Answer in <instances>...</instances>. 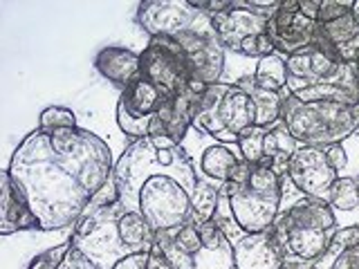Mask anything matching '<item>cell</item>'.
<instances>
[{"instance_id":"cell-25","label":"cell","mask_w":359,"mask_h":269,"mask_svg":"<svg viewBox=\"0 0 359 269\" xmlns=\"http://www.w3.org/2000/svg\"><path fill=\"white\" fill-rule=\"evenodd\" d=\"M220 188L211 182H205V179H198L196 193H194V202H191V222H211L216 218V211L220 205Z\"/></svg>"},{"instance_id":"cell-30","label":"cell","mask_w":359,"mask_h":269,"mask_svg":"<svg viewBox=\"0 0 359 269\" xmlns=\"http://www.w3.org/2000/svg\"><path fill=\"white\" fill-rule=\"evenodd\" d=\"M353 5H355V0H321L317 25H328V22L339 20L353 9Z\"/></svg>"},{"instance_id":"cell-33","label":"cell","mask_w":359,"mask_h":269,"mask_svg":"<svg viewBox=\"0 0 359 269\" xmlns=\"http://www.w3.org/2000/svg\"><path fill=\"white\" fill-rule=\"evenodd\" d=\"M325 157H328L330 166L334 168L337 173L341 175V171L348 166V153L344 149V144H330V146H323Z\"/></svg>"},{"instance_id":"cell-10","label":"cell","mask_w":359,"mask_h":269,"mask_svg":"<svg viewBox=\"0 0 359 269\" xmlns=\"http://www.w3.org/2000/svg\"><path fill=\"white\" fill-rule=\"evenodd\" d=\"M222 48L238 52L250 59H265L274 52V43L267 34L269 18L245 7V0H233L229 9L211 16Z\"/></svg>"},{"instance_id":"cell-14","label":"cell","mask_w":359,"mask_h":269,"mask_svg":"<svg viewBox=\"0 0 359 269\" xmlns=\"http://www.w3.org/2000/svg\"><path fill=\"white\" fill-rule=\"evenodd\" d=\"M287 177L301 195L328 202L330 191L341 175L330 166L323 149H319V146H299V151L290 160Z\"/></svg>"},{"instance_id":"cell-6","label":"cell","mask_w":359,"mask_h":269,"mask_svg":"<svg viewBox=\"0 0 359 269\" xmlns=\"http://www.w3.org/2000/svg\"><path fill=\"white\" fill-rule=\"evenodd\" d=\"M233 222L243 233H263L272 229L280 205L283 182L272 168L243 162L227 184L220 188Z\"/></svg>"},{"instance_id":"cell-27","label":"cell","mask_w":359,"mask_h":269,"mask_svg":"<svg viewBox=\"0 0 359 269\" xmlns=\"http://www.w3.org/2000/svg\"><path fill=\"white\" fill-rule=\"evenodd\" d=\"M265 130L267 128H261V126H252L247 128L236 146L241 149L243 153V160L250 162V164H261L263 162V139H265Z\"/></svg>"},{"instance_id":"cell-7","label":"cell","mask_w":359,"mask_h":269,"mask_svg":"<svg viewBox=\"0 0 359 269\" xmlns=\"http://www.w3.org/2000/svg\"><path fill=\"white\" fill-rule=\"evenodd\" d=\"M280 121L301 146L344 144L359 132V108L332 101H301L285 88Z\"/></svg>"},{"instance_id":"cell-18","label":"cell","mask_w":359,"mask_h":269,"mask_svg":"<svg viewBox=\"0 0 359 269\" xmlns=\"http://www.w3.org/2000/svg\"><path fill=\"white\" fill-rule=\"evenodd\" d=\"M200 92L187 90L173 99H166L160 106V110L153 115L151 121V134L149 137H171L175 144L182 146L187 134L194 128V119L200 106Z\"/></svg>"},{"instance_id":"cell-29","label":"cell","mask_w":359,"mask_h":269,"mask_svg":"<svg viewBox=\"0 0 359 269\" xmlns=\"http://www.w3.org/2000/svg\"><path fill=\"white\" fill-rule=\"evenodd\" d=\"M72 249V242H63V244H56L52 249L39 254L34 261L29 263V269H59L65 261V256L70 254Z\"/></svg>"},{"instance_id":"cell-1","label":"cell","mask_w":359,"mask_h":269,"mask_svg":"<svg viewBox=\"0 0 359 269\" xmlns=\"http://www.w3.org/2000/svg\"><path fill=\"white\" fill-rule=\"evenodd\" d=\"M7 171L43 231L74 227L115 173L110 146L83 128L32 130L11 155Z\"/></svg>"},{"instance_id":"cell-37","label":"cell","mask_w":359,"mask_h":269,"mask_svg":"<svg viewBox=\"0 0 359 269\" xmlns=\"http://www.w3.org/2000/svg\"><path fill=\"white\" fill-rule=\"evenodd\" d=\"M146 269H173V267L168 265V261L162 256V251L155 247V249L151 251V258H149V265H146Z\"/></svg>"},{"instance_id":"cell-15","label":"cell","mask_w":359,"mask_h":269,"mask_svg":"<svg viewBox=\"0 0 359 269\" xmlns=\"http://www.w3.org/2000/svg\"><path fill=\"white\" fill-rule=\"evenodd\" d=\"M164 101L166 99L160 95V90L144 78L130 83L117 101V123L121 132L133 137V142L149 137L153 115Z\"/></svg>"},{"instance_id":"cell-23","label":"cell","mask_w":359,"mask_h":269,"mask_svg":"<svg viewBox=\"0 0 359 269\" xmlns=\"http://www.w3.org/2000/svg\"><path fill=\"white\" fill-rule=\"evenodd\" d=\"M233 83L241 85L252 99L254 112H256L254 126L269 128V126H274V123L280 121V110H283L285 90H283V92H272V90H265V88H261L254 81V74L252 76H243V78H238V81H233Z\"/></svg>"},{"instance_id":"cell-38","label":"cell","mask_w":359,"mask_h":269,"mask_svg":"<svg viewBox=\"0 0 359 269\" xmlns=\"http://www.w3.org/2000/svg\"><path fill=\"white\" fill-rule=\"evenodd\" d=\"M151 142H153V146L157 151H168V149H175V146H180L171 137H151Z\"/></svg>"},{"instance_id":"cell-39","label":"cell","mask_w":359,"mask_h":269,"mask_svg":"<svg viewBox=\"0 0 359 269\" xmlns=\"http://www.w3.org/2000/svg\"><path fill=\"white\" fill-rule=\"evenodd\" d=\"M314 263H306V261H283V269H312Z\"/></svg>"},{"instance_id":"cell-22","label":"cell","mask_w":359,"mask_h":269,"mask_svg":"<svg viewBox=\"0 0 359 269\" xmlns=\"http://www.w3.org/2000/svg\"><path fill=\"white\" fill-rule=\"evenodd\" d=\"M297 151H299V142L292 137L290 130L283 126V121H278V123H274V126H269L265 130L261 166L272 168L278 177H285L290 160L294 157Z\"/></svg>"},{"instance_id":"cell-2","label":"cell","mask_w":359,"mask_h":269,"mask_svg":"<svg viewBox=\"0 0 359 269\" xmlns=\"http://www.w3.org/2000/svg\"><path fill=\"white\" fill-rule=\"evenodd\" d=\"M112 177L121 205L140 213L155 233L191 220L198 171L184 146L157 151L151 137L135 139L117 160Z\"/></svg>"},{"instance_id":"cell-34","label":"cell","mask_w":359,"mask_h":269,"mask_svg":"<svg viewBox=\"0 0 359 269\" xmlns=\"http://www.w3.org/2000/svg\"><path fill=\"white\" fill-rule=\"evenodd\" d=\"M330 269H359V247H353V249H346L339 256H334Z\"/></svg>"},{"instance_id":"cell-5","label":"cell","mask_w":359,"mask_h":269,"mask_svg":"<svg viewBox=\"0 0 359 269\" xmlns=\"http://www.w3.org/2000/svg\"><path fill=\"white\" fill-rule=\"evenodd\" d=\"M339 224L332 207L323 200L301 195L278 213L269 233L274 235L285 261L317 263L328 254Z\"/></svg>"},{"instance_id":"cell-3","label":"cell","mask_w":359,"mask_h":269,"mask_svg":"<svg viewBox=\"0 0 359 269\" xmlns=\"http://www.w3.org/2000/svg\"><path fill=\"white\" fill-rule=\"evenodd\" d=\"M155 235L140 213L128 211L117 200L99 211L81 213L70 242L101 269H112L121 258L153 251Z\"/></svg>"},{"instance_id":"cell-36","label":"cell","mask_w":359,"mask_h":269,"mask_svg":"<svg viewBox=\"0 0 359 269\" xmlns=\"http://www.w3.org/2000/svg\"><path fill=\"white\" fill-rule=\"evenodd\" d=\"M319 7H321V0H299V11L308 20H314L317 22V16H319Z\"/></svg>"},{"instance_id":"cell-24","label":"cell","mask_w":359,"mask_h":269,"mask_svg":"<svg viewBox=\"0 0 359 269\" xmlns=\"http://www.w3.org/2000/svg\"><path fill=\"white\" fill-rule=\"evenodd\" d=\"M254 81L272 92H283L287 88V67H285V56L280 54H269L265 59L256 63L254 70Z\"/></svg>"},{"instance_id":"cell-26","label":"cell","mask_w":359,"mask_h":269,"mask_svg":"<svg viewBox=\"0 0 359 269\" xmlns=\"http://www.w3.org/2000/svg\"><path fill=\"white\" fill-rule=\"evenodd\" d=\"M328 205L332 211L353 213L359 209V179L357 177H339L330 191Z\"/></svg>"},{"instance_id":"cell-13","label":"cell","mask_w":359,"mask_h":269,"mask_svg":"<svg viewBox=\"0 0 359 269\" xmlns=\"http://www.w3.org/2000/svg\"><path fill=\"white\" fill-rule=\"evenodd\" d=\"M184 142L196 144V151L187 149L189 157L194 160V166L198 171V179H205L216 186H224L238 171V166L245 162L243 153L236 144H222L207 137L198 130L191 128Z\"/></svg>"},{"instance_id":"cell-35","label":"cell","mask_w":359,"mask_h":269,"mask_svg":"<svg viewBox=\"0 0 359 269\" xmlns=\"http://www.w3.org/2000/svg\"><path fill=\"white\" fill-rule=\"evenodd\" d=\"M149 258H151V251L133 254V256L121 258V261L112 269H146V265H149Z\"/></svg>"},{"instance_id":"cell-9","label":"cell","mask_w":359,"mask_h":269,"mask_svg":"<svg viewBox=\"0 0 359 269\" xmlns=\"http://www.w3.org/2000/svg\"><path fill=\"white\" fill-rule=\"evenodd\" d=\"M256 123V112L250 95L236 83H213L200 97L194 119V130L207 137L236 144L241 134Z\"/></svg>"},{"instance_id":"cell-21","label":"cell","mask_w":359,"mask_h":269,"mask_svg":"<svg viewBox=\"0 0 359 269\" xmlns=\"http://www.w3.org/2000/svg\"><path fill=\"white\" fill-rule=\"evenodd\" d=\"M95 67L101 76L123 90L142 78L140 54L128 48H117V45H110V48L101 50L95 56Z\"/></svg>"},{"instance_id":"cell-8","label":"cell","mask_w":359,"mask_h":269,"mask_svg":"<svg viewBox=\"0 0 359 269\" xmlns=\"http://www.w3.org/2000/svg\"><path fill=\"white\" fill-rule=\"evenodd\" d=\"M155 247L173 269H236L233 242L213 220L160 231Z\"/></svg>"},{"instance_id":"cell-11","label":"cell","mask_w":359,"mask_h":269,"mask_svg":"<svg viewBox=\"0 0 359 269\" xmlns=\"http://www.w3.org/2000/svg\"><path fill=\"white\" fill-rule=\"evenodd\" d=\"M142 78L153 83L164 99H173L189 90L194 74L187 56L173 36H155L140 54Z\"/></svg>"},{"instance_id":"cell-20","label":"cell","mask_w":359,"mask_h":269,"mask_svg":"<svg viewBox=\"0 0 359 269\" xmlns=\"http://www.w3.org/2000/svg\"><path fill=\"white\" fill-rule=\"evenodd\" d=\"M22 229H41V222L16 188L9 171H3L0 173V233L11 235Z\"/></svg>"},{"instance_id":"cell-12","label":"cell","mask_w":359,"mask_h":269,"mask_svg":"<svg viewBox=\"0 0 359 269\" xmlns=\"http://www.w3.org/2000/svg\"><path fill=\"white\" fill-rule=\"evenodd\" d=\"M180 48H182L187 63L194 74V81L213 85L220 83L224 72V48L213 29L211 16L202 11V16L196 20V25L173 36Z\"/></svg>"},{"instance_id":"cell-17","label":"cell","mask_w":359,"mask_h":269,"mask_svg":"<svg viewBox=\"0 0 359 269\" xmlns=\"http://www.w3.org/2000/svg\"><path fill=\"white\" fill-rule=\"evenodd\" d=\"M317 22L308 20L299 11V0H280L276 14L269 18L267 34L274 43V52L280 56H292L306 50L314 41Z\"/></svg>"},{"instance_id":"cell-32","label":"cell","mask_w":359,"mask_h":269,"mask_svg":"<svg viewBox=\"0 0 359 269\" xmlns=\"http://www.w3.org/2000/svg\"><path fill=\"white\" fill-rule=\"evenodd\" d=\"M59 269H101V267L90 261L83 251H79L76 247H72L70 254L65 256V261H63V265Z\"/></svg>"},{"instance_id":"cell-31","label":"cell","mask_w":359,"mask_h":269,"mask_svg":"<svg viewBox=\"0 0 359 269\" xmlns=\"http://www.w3.org/2000/svg\"><path fill=\"white\" fill-rule=\"evenodd\" d=\"M353 247H359V224H351V227H341L337 231L334 240L330 244L328 254L330 256H339L346 249H353Z\"/></svg>"},{"instance_id":"cell-16","label":"cell","mask_w":359,"mask_h":269,"mask_svg":"<svg viewBox=\"0 0 359 269\" xmlns=\"http://www.w3.org/2000/svg\"><path fill=\"white\" fill-rule=\"evenodd\" d=\"M202 11L191 7L189 0H144L137 9L140 27L155 36H177L196 25Z\"/></svg>"},{"instance_id":"cell-19","label":"cell","mask_w":359,"mask_h":269,"mask_svg":"<svg viewBox=\"0 0 359 269\" xmlns=\"http://www.w3.org/2000/svg\"><path fill=\"white\" fill-rule=\"evenodd\" d=\"M236 269H283L285 256L269 231L245 233L233 242Z\"/></svg>"},{"instance_id":"cell-4","label":"cell","mask_w":359,"mask_h":269,"mask_svg":"<svg viewBox=\"0 0 359 269\" xmlns=\"http://www.w3.org/2000/svg\"><path fill=\"white\" fill-rule=\"evenodd\" d=\"M287 90L301 101H332V104H359V67L339 56L310 45L285 59Z\"/></svg>"},{"instance_id":"cell-28","label":"cell","mask_w":359,"mask_h":269,"mask_svg":"<svg viewBox=\"0 0 359 269\" xmlns=\"http://www.w3.org/2000/svg\"><path fill=\"white\" fill-rule=\"evenodd\" d=\"M39 128L45 132L52 130H63V128H79L76 126V115L74 110L63 108V106H50L41 112L39 117Z\"/></svg>"}]
</instances>
